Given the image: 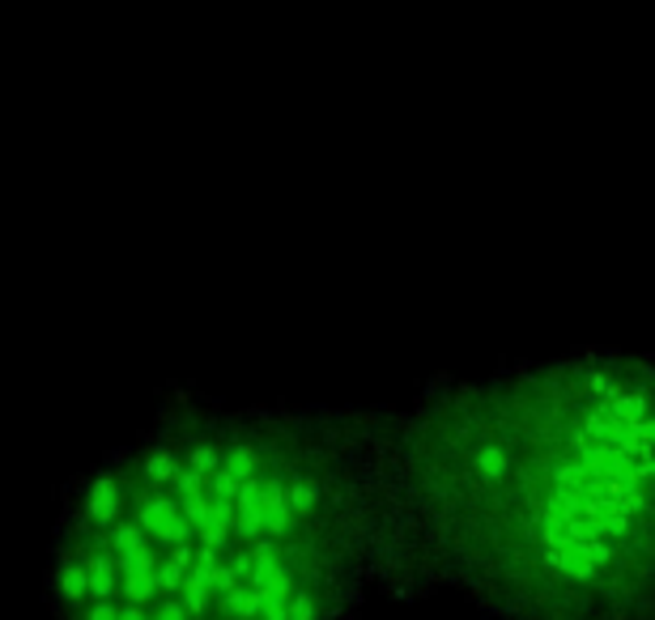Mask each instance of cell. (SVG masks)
Segmentation results:
<instances>
[{
	"instance_id": "6da1fadb",
	"label": "cell",
	"mask_w": 655,
	"mask_h": 620,
	"mask_svg": "<svg viewBox=\"0 0 655 620\" xmlns=\"http://www.w3.org/2000/svg\"><path fill=\"white\" fill-rule=\"evenodd\" d=\"M652 361L579 353L383 408V587L498 620H652Z\"/></svg>"
},
{
	"instance_id": "7a4b0ae2",
	"label": "cell",
	"mask_w": 655,
	"mask_h": 620,
	"mask_svg": "<svg viewBox=\"0 0 655 620\" xmlns=\"http://www.w3.org/2000/svg\"><path fill=\"white\" fill-rule=\"evenodd\" d=\"M380 412L179 400L82 472L52 620H350L387 578Z\"/></svg>"
}]
</instances>
